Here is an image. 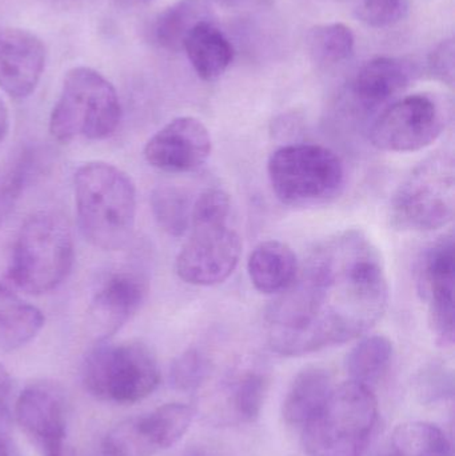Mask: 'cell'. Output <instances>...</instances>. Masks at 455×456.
I'll return each mask as SVG.
<instances>
[{"mask_svg": "<svg viewBox=\"0 0 455 456\" xmlns=\"http://www.w3.org/2000/svg\"><path fill=\"white\" fill-rule=\"evenodd\" d=\"M389 284L381 252L360 230L321 241L264 315L274 353L304 356L370 331L386 313Z\"/></svg>", "mask_w": 455, "mask_h": 456, "instance_id": "obj_1", "label": "cell"}, {"mask_svg": "<svg viewBox=\"0 0 455 456\" xmlns=\"http://www.w3.org/2000/svg\"><path fill=\"white\" fill-rule=\"evenodd\" d=\"M74 186L83 236L106 251L123 248L135 226L136 190L133 179L110 163L90 162L77 171Z\"/></svg>", "mask_w": 455, "mask_h": 456, "instance_id": "obj_2", "label": "cell"}, {"mask_svg": "<svg viewBox=\"0 0 455 456\" xmlns=\"http://www.w3.org/2000/svg\"><path fill=\"white\" fill-rule=\"evenodd\" d=\"M378 422V402L361 383L334 387L320 411L302 428L309 456H363Z\"/></svg>", "mask_w": 455, "mask_h": 456, "instance_id": "obj_3", "label": "cell"}, {"mask_svg": "<svg viewBox=\"0 0 455 456\" xmlns=\"http://www.w3.org/2000/svg\"><path fill=\"white\" fill-rule=\"evenodd\" d=\"M74 257V239L67 219L56 211H39L19 231L8 275L27 294H45L63 283Z\"/></svg>", "mask_w": 455, "mask_h": 456, "instance_id": "obj_4", "label": "cell"}, {"mask_svg": "<svg viewBox=\"0 0 455 456\" xmlns=\"http://www.w3.org/2000/svg\"><path fill=\"white\" fill-rule=\"evenodd\" d=\"M122 118L112 83L90 67L67 72L50 117V134L61 143L77 138L103 141L114 135Z\"/></svg>", "mask_w": 455, "mask_h": 456, "instance_id": "obj_5", "label": "cell"}, {"mask_svg": "<svg viewBox=\"0 0 455 456\" xmlns=\"http://www.w3.org/2000/svg\"><path fill=\"white\" fill-rule=\"evenodd\" d=\"M270 186L277 200L294 208H315L341 194L345 167L336 152L318 144H288L267 162Z\"/></svg>", "mask_w": 455, "mask_h": 456, "instance_id": "obj_6", "label": "cell"}, {"mask_svg": "<svg viewBox=\"0 0 455 456\" xmlns=\"http://www.w3.org/2000/svg\"><path fill=\"white\" fill-rule=\"evenodd\" d=\"M85 390L104 402L136 403L151 395L160 383V369L151 348L138 340H102L83 364Z\"/></svg>", "mask_w": 455, "mask_h": 456, "instance_id": "obj_7", "label": "cell"}, {"mask_svg": "<svg viewBox=\"0 0 455 456\" xmlns=\"http://www.w3.org/2000/svg\"><path fill=\"white\" fill-rule=\"evenodd\" d=\"M453 154L438 151L422 160L393 195V226L402 231H433L454 219Z\"/></svg>", "mask_w": 455, "mask_h": 456, "instance_id": "obj_8", "label": "cell"}, {"mask_svg": "<svg viewBox=\"0 0 455 456\" xmlns=\"http://www.w3.org/2000/svg\"><path fill=\"white\" fill-rule=\"evenodd\" d=\"M446 127V111L429 94L406 96L387 107L370 128V142L387 152L427 149Z\"/></svg>", "mask_w": 455, "mask_h": 456, "instance_id": "obj_9", "label": "cell"}, {"mask_svg": "<svg viewBox=\"0 0 455 456\" xmlns=\"http://www.w3.org/2000/svg\"><path fill=\"white\" fill-rule=\"evenodd\" d=\"M191 235L176 256L184 283L210 287L226 281L240 263L242 241L229 222L191 224Z\"/></svg>", "mask_w": 455, "mask_h": 456, "instance_id": "obj_10", "label": "cell"}, {"mask_svg": "<svg viewBox=\"0 0 455 456\" xmlns=\"http://www.w3.org/2000/svg\"><path fill=\"white\" fill-rule=\"evenodd\" d=\"M417 286L429 311L433 335L441 347L454 345L455 255L453 233L443 235L422 255Z\"/></svg>", "mask_w": 455, "mask_h": 456, "instance_id": "obj_11", "label": "cell"}, {"mask_svg": "<svg viewBox=\"0 0 455 456\" xmlns=\"http://www.w3.org/2000/svg\"><path fill=\"white\" fill-rule=\"evenodd\" d=\"M15 417L43 456H64L66 398L56 383L40 380L27 386L16 399Z\"/></svg>", "mask_w": 455, "mask_h": 456, "instance_id": "obj_12", "label": "cell"}, {"mask_svg": "<svg viewBox=\"0 0 455 456\" xmlns=\"http://www.w3.org/2000/svg\"><path fill=\"white\" fill-rule=\"evenodd\" d=\"M211 135L194 117H179L160 128L144 147V158L163 173L186 174L199 170L211 155Z\"/></svg>", "mask_w": 455, "mask_h": 456, "instance_id": "obj_13", "label": "cell"}, {"mask_svg": "<svg viewBox=\"0 0 455 456\" xmlns=\"http://www.w3.org/2000/svg\"><path fill=\"white\" fill-rule=\"evenodd\" d=\"M42 40L16 27L0 26V88L15 99L34 93L45 67Z\"/></svg>", "mask_w": 455, "mask_h": 456, "instance_id": "obj_14", "label": "cell"}, {"mask_svg": "<svg viewBox=\"0 0 455 456\" xmlns=\"http://www.w3.org/2000/svg\"><path fill=\"white\" fill-rule=\"evenodd\" d=\"M146 281L133 271H120L110 276L93 297L90 319L102 340L119 331L143 305Z\"/></svg>", "mask_w": 455, "mask_h": 456, "instance_id": "obj_15", "label": "cell"}, {"mask_svg": "<svg viewBox=\"0 0 455 456\" xmlns=\"http://www.w3.org/2000/svg\"><path fill=\"white\" fill-rule=\"evenodd\" d=\"M414 75L416 69L403 59L376 58L355 74L350 85V94L365 109H377L402 93L410 85Z\"/></svg>", "mask_w": 455, "mask_h": 456, "instance_id": "obj_16", "label": "cell"}, {"mask_svg": "<svg viewBox=\"0 0 455 456\" xmlns=\"http://www.w3.org/2000/svg\"><path fill=\"white\" fill-rule=\"evenodd\" d=\"M298 270L296 252L283 241H262L248 257V278L262 294L278 295L285 291L296 281Z\"/></svg>", "mask_w": 455, "mask_h": 456, "instance_id": "obj_17", "label": "cell"}, {"mask_svg": "<svg viewBox=\"0 0 455 456\" xmlns=\"http://www.w3.org/2000/svg\"><path fill=\"white\" fill-rule=\"evenodd\" d=\"M183 50L198 77L206 82L222 77L234 59L232 42L207 19L191 29Z\"/></svg>", "mask_w": 455, "mask_h": 456, "instance_id": "obj_18", "label": "cell"}, {"mask_svg": "<svg viewBox=\"0 0 455 456\" xmlns=\"http://www.w3.org/2000/svg\"><path fill=\"white\" fill-rule=\"evenodd\" d=\"M333 388V379L322 367L310 366L302 370L286 393L283 419L288 425L304 428L320 411Z\"/></svg>", "mask_w": 455, "mask_h": 456, "instance_id": "obj_19", "label": "cell"}, {"mask_svg": "<svg viewBox=\"0 0 455 456\" xmlns=\"http://www.w3.org/2000/svg\"><path fill=\"white\" fill-rule=\"evenodd\" d=\"M45 326V316L35 305L0 284V350L13 351L31 342Z\"/></svg>", "mask_w": 455, "mask_h": 456, "instance_id": "obj_20", "label": "cell"}, {"mask_svg": "<svg viewBox=\"0 0 455 456\" xmlns=\"http://www.w3.org/2000/svg\"><path fill=\"white\" fill-rule=\"evenodd\" d=\"M394 347L384 335L363 338L346 356L345 367L353 382L373 387L389 371Z\"/></svg>", "mask_w": 455, "mask_h": 456, "instance_id": "obj_21", "label": "cell"}, {"mask_svg": "<svg viewBox=\"0 0 455 456\" xmlns=\"http://www.w3.org/2000/svg\"><path fill=\"white\" fill-rule=\"evenodd\" d=\"M205 10L202 0H179L155 19L152 39L163 50L171 53L183 50L191 29L205 20Z\"/></svg>", "mask_w": 455, "mask_h": 456, "instance_id": "obj_22", "label": "cell"}, {"mask_svg": "<svg viewBox=\"0 0 455 456\" xmlns=\"http://www.w3.org/2000/svg\"><path fill=\"white\" fill-rule=\"evenodd\" d=\"M392 452L401 456H454L445 431L433 423L408 422L395 428Z\"/></svg>", "mask_w": 455, "mask_h": 456, "instance_id": "obj_23", "label": "cell"}, {"mask_svg": "<svg viewBox=\"0 0 455 456\" xmlns=\"http://www.w3.org/2000/svg\"><path fill=\"white\" fill-rule=\"evenodd\" d=\"M139 418L147 438L155 452H159L183 438L194 419V411L187 404L167 403Z\"/></svg>", "mask_w": 455, "mask_h": 456, "instance_id": "obj_24", "label": "cell"}, {"mask_svg": "<svg viewBox=\"0 0 455 456\" xmlns=\"http://www.w3.org/2000/svg\"><path fill=\"white\" fill-rule=\"evenodd\" d=\"M310 58L321 66H334L347 61L354 53L355 37L342 23L313 27L306 37Z\"/></svg>", "mask_w": 455, "mask_h": 456, "instance_id": "obj_25", "label": "cell"}, {"mask_svg": "<svg viewBox=\"0 0 455 456\" xmlns=\"http://www.w3.org/2000/svg\"><path fill=\"white\" fill-rule=\"evenodd\" d=\"M192 205L189 194L179 187L159 186L151 194L155 221L175 238H181L191 227Z\"/></svg>", "mask_w": 455, "mask_h": 456, "instance_id": "obj_26", "label": "cell"}, {"mask_svg": "<svg viewBox=\"0 0 455 456\" xmlns=\"http://www.w3.org/2000/svg\"><path fill=\"white\" fill-rule=\"evenodd\" d=\"M103 456H152L157 454L150 444L139 417L123 420L109 431L103 441Z\"/></svg>", "mask_w": 455, "mask_h": 456, "instance_id": "obj_27", "label": "cell"}, {"mask_svg": "<svg viewBox=\"0 0 455 456\" xmlns=\"http://www.w3.org/2000/svg\"><path fill=\"white\" fill-rule=\"evenodd\" d=\"M266 390V378L259 372H248L240 377L230 398L234 414L243 422H254L261 414Z\"/></svg>", "mask_w": 455, "mask_h": 456, "instance_id": "obj_28", "label": "cell"}, {"mask_svg": "<svg viewBox=\"0 0 455 456\" xmlns=\"http://www.w3.org/2000/svg\"><path fill=\"white\" fill-rule=\"evenodd\" d=\"M210 374V361L202 351L190 348L171 364L170 382L175 390L190 393L198 390Z\"/></svg>", "mask_w": 455, "mask_h": 456, "instance_id": "obj_29", "label": "cell"}, {"mask_svg": "<svg viewBox=\"0 0 455 456\" xmlns=\"http://www.w3.org/2000/svg\"><path fill=\"white\" fill-rule=\"evenodd\" d=\"M354 15L366 26L385 28L405 18L406 0H352Z\"/></svg>", "mask_w": 455, "mask_h": 456, "instance_id": "obj_30", "label": "cell"}, {"mask_svg": "<svg viewBox=\"0 0 455 456\" xmlns=\"http://www.w3.org/2000/svg\"><path fill=\"white\" fill-rule=\"evenodd\" d=\"M230 211L232 202L223 190H207L192 205L191 224L229 222Z\"/></svg>", "mask_w": 455, "mask_h": 456, "instance_id": "obj_31", "label": "cell"}, {"mask_svg": "<svg viewBox=\"0 0 455 456\" xmlns=\"http://www.w3.org/2000/svg\"><path fill=\"white\" fill-rule=\"evenodd\" d=\"M28 165L29 160L21 158L13 168L11 167L7 173L0 175V226L23 191L24 183L28 176Z\"/></svg>", "mask_w": 455, "mask_h": 456, "instance_id": "obj_32", "label": "cell"}, {"mask_svg": "<svg viewBox=\"0 0 455 456\" xmlns=\"http://www.w3.org/2000/svg\"><path fill=\"white\" fill-rule=\"evenodd\" d=\"M417 395L425 404L438 403L453 398V379L443 371H430L418 382Z\"/></svg>", "mask_w": 455, "mask_h": 456, "instance_id": "obj_33", "label": "cell"}, {"mask_svg": "<svg viewBox=\"0 0 455 456\" xmlns=\"http://www.w3.org/2000/svg\"><path fill=\"white\" fill-rule=\"evenodd\" d=\"M454 40L451 37L441 42L427 59L430 75L449 87L454 85Z\"/></svg>", "mask_w": 455, "mask_h": 456, "instance_id": "obj_34", "label": "cell"}, {"mask_svg": "<svg viewBox=\"0 0 455 456\" xmlns=\"http://www.w3.org/2000/svg\"><path fill=\"white\" fill-rule=\"evenodd\" d=\"M11 390H12V380H11L10 372L3 364H0V417L7 410Z\"/></svg>", "mask_w": 455, "mask_h": 456, "instance_id": "obj_35", "label": "cell"}, {"mask_svg": "<svg viewBox=\"0 0 455 456\" xmlns=\"http://www.w3.org/2000/svg\"><path fill=\"white\" fill-rule=\"evenodd\" d=\"M8 130H10V115L4 102L0 99V143L7 136Z\"/></svg>", "mask_w": 455, "mask_h": 456, "instance_id": "obj_36", "label": "cell"}, {"mask_svg": "<svg viewBox=\"0 0 455 456\" xmlns=\"http://www.w3.org/2000/svg\"><path fill=\"white\" fill-rule=\"evenodd\" d=\"M183 456H215L210 450L206 449V447L202 446H194L190 447L186 452H184Z\"/></svg>", "mask_w": 455, "mask_h": 456, "instance_id": "obj_37", "label": "cell"}, {"mask_svg": "<svg viewBox=\"0 0 455 456\" xmlns=\"http://www.w3.org/2000/svg\"><path fill=\"white\" fill-rule=\"evenodd\" d=\"M0 456H11L10 450L3 439H0Z\"/></svg>", "mask_w": 455, "mask_h": 456, "instance_id": "obj_38", "label": "cell"}, {"mask_svg": "<svg viewBox=\"0 0 455 456\" xmlns=\"http://www.w3.org/2000/svg\"><path fill=\"white\" fill-rule=\"evenodd\" d=\"M133 2H135V3H150V2H152V0H133Z\"/></svg>", "mask_w": 455, "mask_h": 456, "instance_id": "obj_39", "label": "cell"}, {"mask_svg": "<svg viewBox=\"0 0 455 456\" xmlns=\"http://www.w3.org/2000/svg\"><path fill=\"white\" fill-rule=\"evenodd\" d=\"M382 456H401V455H398L397 452H389V454L382 455Z\"/></svg>", "mask_w": 455, "mask_h": 456, "instance_id": "obj_40", "label": "cell"}]
</instances>
